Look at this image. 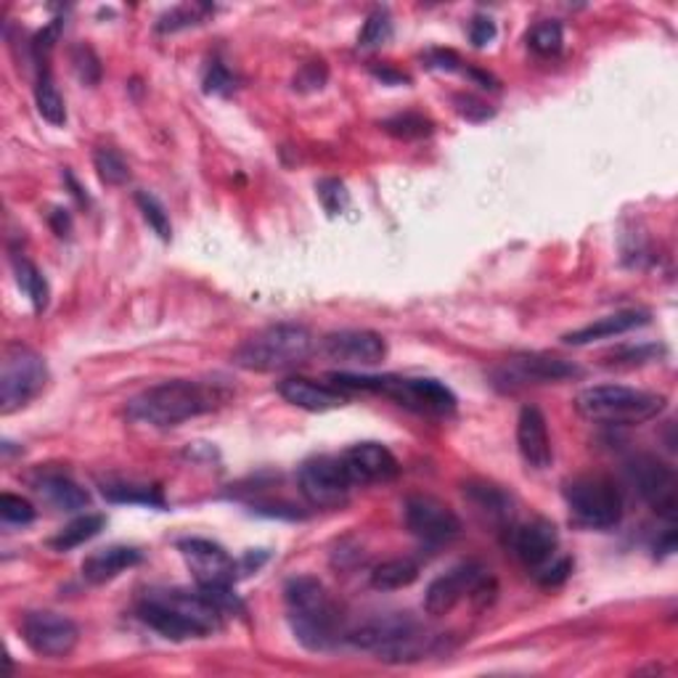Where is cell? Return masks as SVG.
<instances>
[{"mask_svg":"<svg viewBox=\"0 0 678 678\" xmlns=\"http://www.w3.org/2000/svg\"><path fill=\"white\" fill-rule=\"evenodd\" d=\"M229 392L221 385L197 382V379H170L135 396L127 403V416L148 427H178L189 419L215 411L225 403Z\"/></svg>","mask_w":678,"mask_h":678,"instance_id":"1","label":"cell"},{"mask_svg":"<svg viewBox=\"0 0 678 678\" xmlns=\"http://www.w3.org/2000/svg\"><path fill=\"white\" fill-rule=\"evenodd\" d=\"M289 625L297 642L310 652H326L340 642L342 615L326 586L313 576L292 578L284 589Z\"/></svg>","mask_w":678,"mask_h":678,"instance_id":"2","label":"cell"},{"mask_svg":"<svg viewBox=\"0 0 678 678\" xmlns=\"http://www.w3.org/2000/svg\"><path fill=\"white\" fill-rule=\"evenodd\" d=\"M347 642L358 649L374 652L385 663H413L427 655L435 636L411 612H390L360 623L347 634Z\"/></svg>","mask_w":678,"mask_h":678,"instance_id":"3","label":"cell"},{"mask_svg":"<svg viewBox=\"0 0 678 678\" xmlns=\"http://www.w3.org/2000/svg\"><path fill=\"white\" fill-rule=\"evenodd\" d=\"M668 398L660 392L638 390L625 385H593L578 392L576 411L586 422L607 424V427H634L660 416Z\"/></svg>","mask_w":678,"mask_h":678,"instance_id":"4","label":"cell"},{"mask_svg":"<svg viewBox=\"0 0 678 678\" xmlns=\"http://www.w3.org/2000/svg\"><path fill=\"white\" fill-rule=\"evenodd\" d=\"M334 387L342 392L364 390V392H379L396 400L403 409L427 413V416H445V413L456 411V396L437 379H419V377H369V374H329Z\"/></svg>","mask_w":678,"mask_h":678,"instance_id":"5","label":"cell"},{"mask_svg":"<svg viewBox=\"0 0 678 678\" xmlns=\"http://www.w3.org/2000/svg\"><path fill=\"white\" fill-rule=\"evenodd\" d=\"M310 353H313V334L305 326L274 324L244 340L231 360L244 371L270 374L305 364Z\"/></svg>","mask_w":678,"mask_h":678,"instance_id":"6","label":"cell"},{"mask_svg":"<svg viewBox=\"0 0 678 678\" xmlns=\"http://www.w3.org/2000/svg\"><path fill=\"white\" fill-rule=\"evenodd\" d=\"M565 501L573 520L589 531H610L623 520V496L602 475H583L567 482Z\"/></svg>","mask_w":678,"mask_h":678,"instance_id":"7","label":"cell"},{"mask_svg":"<svg viewBox=\"0 0 678 678\" xmlns=\"http://www.w3.org/2000/svg\"><path fill=\"white\" fill-rule=\"evenodd\" d=\"M48 382V366L43 355L27 345H9L0 360V411L9 416L43 392Z\"/></svg>","mask_w":678,"mask_h":678,"instance_id":"8","label":"cell"},{"mask_svg":"<svg viewBox=\"0 0 678 678\" xmlns=\"http://www.w3.org/2000/svg\"><path fill=\"white\" fill-rule=\"evenodd\" d=\"M300 493L315 509H340L351 501L355 490L351 475L340 456H313L308 458L297 475Z\"/></svg>","mask_w":678,"mask_h":678,"instance_id":"9","label":"cell"},{"mask_svg":"<svg viewBox=\"0 0 678 678\" xmlns=\"http://www.w3.org/2000/svg\"><path fill=\"white\" fill-rule=\"evenodd\" d=\"M403 522L413 538H419L427 546H441L454 541L462 533V520L448 503H443L435 496H409L403 503Z\"/></svg>","mask_w":678,"mask_h":678,"instance_id":"10","label":"cell"},{"mask_svg":"<svg viewBox=\"0 0 678 678\" xmlns=\"http://www.w3.org/2000/svg\"><path fill=\"white\" fill-rule=\"evenodd\" d=\"M19 634L35 655L48 660L69 657L80 642V629L59 612H27L19 623Z\"/></svg>","mask_w":678,"mask_h":678,"instance_id":"11","label":"cell"},{"mask_svg":"<svg viewBox=\"0 0 678 678\" xmlns=\"http://www.w3.org/2000/svg\"><path fill=\"white\" fill-rule=\"evenodd\" d=\"M146 599L165 607L170 615H176L186 629L191 631L193 638L212 636L223 623V612L207 599V593L199 591H186V589H154L146 591Z\"/></svg>","mask_w":678,"mask_h":678,"instance_id":"12","label":"cell"},{"mask_svg":"<svg viewBox=\"0 0 678 678\" xmlns=\"http://www.w3.org/2000/svg\"><path fill=\"white\" fill-rule=\"evenodd\" d=\"M578 374L580 369L576 364L552 358V355H514L503 360L499 369H493V379L503 390H516L527 385H557Z\"/></svg>","mask_w":678,"mask_h":678,"instance_id":"13","label":"cell"},{"mask_svg":"<svg viewBox=\"0 0 678 678\" xmlns=\"http://www.w3.org/2000/svg\"><path fill=\"white\" fill-rule=\"evenodd\" d=\"M178 552L193 573L199 589H218V586L236 583L238 562L221 544H212L207 538H184L178 544Z\"/></svg>","mask_w":678,"mask_h":678,"instance_id":"14","label":"cell"},{"mask_svg":"<svg viewBox=\"0 0 678 678\" xmlns=\"http://www.w3.org/2000/svg\"><path fill=\"white\" fill-rule=\"evenodd\" d=\"M629 475L638 496L665 520H674L678 503V482L674 469L655 456H636L629 464Z\"/></svg>","mask_w":678,"mask_h":678,"instance_id":"15","label":"cell"},{"mask_svg":"<svg viewBox=\"0 0 678 678\" xmlns=\"http://www.w3.org/2000/svg\"><path fill=\"white\" fill-rule=\"evenodd\" d=\"M488 576L486 567L480 562L469 559L462 562V565L451 567L448 573L437 576L424 591V612L432 618H443L448 615L451 610L464 599H473V593L480 580Z\"/></svg>","mask_w":678,"mask_h":678,"instance_id":"16","label":"cell"},{"mask_svg":"<svg viewBox=\"0 0 678 678\" xmlns=\"http://www.w3.org/2000/svg\"><path fill=\"white\" fill-rule=\"evenodd\" d=\"M355 488L392 482L400 475L398 458L382 443H358L340 454Z\"/></svg>","mask_w":678,"mask_h":678,"instance_id":"17","label":"cell"},{"mask_svg":"<svg viewBox=\"0 0 678 678\" xmlns=\"http://www.w3.org/2000/svg\"><path fill=\"white\" fill-rule=\"evenodd\" d=\"M321 351L337 364L377 366L387 358V342L382 334L369 332V329H342V332L326 334Z\"/></svg>","mask_w":678,"mask_h":678,"instance_id":"18","label":"cell"},{"mask_svg":"<svg viewBox=\"0 0 678 678\" xmlns=\"http://www.w3.org/2000/svg\"><path fill=\"white\" fill-rule=\"evenodd\" d=\"M509 546L527 570H538L557 554L559 533L552 522L538 516V520L522 522V525H509Z\"/></svg>","mask_w":678,"mask_h":678,"instance_id":"19","label":"cell"},{"mask_svg":"<svg viewBox=\"0 0 678 678\" xmlns=\"http://www.w3.org/2000/svg\"><path fill=\"white\" fill-rule=\"evenodd\" d=\"M516 448H520L525 464L535 473H544L552 467L554 451H552V437H548V424L546 416L535 405H525L516 419Z\"/></svg>","mask_w":678,"mask_h":678,"instance_id":"20","label":"cell"},{"mask_svg":"<svg viewBox=\"0 0 678 678\" xmlns=\"http://www.w3.org/2000/svg\"><path fill=\"white\" fill-rule=\"evenodd\" d=\"M279 396L287 400V403L297 405V409L313 411V413L334 411L347 403V396L340 390V387L313 382V379H305V377L284 379V382H279Z\"/></svg>","mask_w":678,"mask_h":678,"instance_id":"21","label":"cell"},{"mask_svg":"<svg viewBox=\"0 0 678 678\" xmlns=\"http://www.w3.org/2000/svg\"><path fill=\"white\" fill-rule=\"evenodd\" d=\"M464 499L490 525H512L514 516V499L501 486L486 480H469L464 482Z\"/></svg>","mask_w":678,"mask_h":678,"instance_id":"22","label":"cell"},{"mask_svg":"<svg viewBox=\"0 0 678 678\" xmlns=\"http://www.w3.org/2000/svg\"><path fill=\"white\" fill-rule=\"evenodd\" d=\"M649 324V313L647 310H618V313L604 315V319H597L589 326H580L576 332L565 334L567 345H591V342L599 340H612L620 337V334L634 332L638 326Z\"/></svg>","mask_w":678,"mask_h":678,"instance_id":"23","label":"cell"},{"mask_svg":"<svg viewBox=\"0 0 678 678\" xmlns=\"http://www.w3.org/2000/svg\"><path fill=\"white\" fill-rule=\"evenodd\" d=\"M141 559H144V554H141L135 546L118 544L99 548V552L88 554L86 562H82V578L93 586L109 583V580L122 576V573L131 570V567L141 565Z\"/></svg>","mask_w":678,"mask_h":678,"instance_id":"24","label":"cell"},{"mask_svg":"<svg viewBox=\"0 0 678 678\" xmlns=\"http://www.w3.org/2000/svg\"><path fill=\"white\" fill-rule=\"evenodd\" d=\"M35 490L48 507L56 509V512H77V509H86L90 503L88 490L77 486L73 477L67 475L37 477Z\"/></svg>","mask_w":678,"mask_h":678,"instance_id":"25","label":"cell"},{"mask_svg":"<svg viewBox=\"0 0 678 678\" xmlns=\"http://www.w3.org/2000/svg\"><path fill=\"white\" fill-rule=\"evenodd\" d=\"M419 573V562H413L409 557H398V559H387L382 565L374 567L371 573V586L377 591H400L409 589L411 583H416Z\"/></svg>","mask_w":678,"mask_h":678,"instance_id":"26","label":"cell"},{"mask_svg":"<svg viewBox=\"0 0 678 678\" xmlns=\"http://www.w3.org/2000/svg\"><path fill=\"white\" fill-rule=\"evenodd\" d=\"M103 527H107V516L103 514H82L59 531V535L51 538V548L54 552H73V548L93 541Z\"/></svg>","mask_w":678,"mask_h":678,"instance_id":"27","label":"cell"},{"mask_svg":"<svg viewBox=\"0 0 678 678\" xmlns=\"http://www.w3.org/2000/svg\"><path fill=\"white\" fill-rule=\"evenodd\" d=\"M14 276L19 289H22L24 294H27V300L32 302V308H35V313H43L45 308H48V281H45V276L41 274V268L35 266V263H30L27 257H14Z\"/></svg>","mask_w":678,"mask_h":678,"instance_id":"28","label":"cell"},{"mask_svg":"<svg viewBox=\"0 0 678 678\" xmlns=\"http://www.w3.org/2000/svg\"><path fill=\"white\" fill-rule=\"evenodd\" d=\"M35 107L41 112V118L51 125L62 127L67 122V103H64L59 88H56L54 77L48 75V69H43L41 77L35 82Z\"/></svg>","mask_w":678,"mask_h":678,"instance_id":"29","label":"cell"},{"mask_svg":"<svg viewBox=\"0 0 678 678\" xmlns=\"http://www.w3.org/2000/svg\"><path fill=\"white\" fill-rule=\"evenodd\" d=\"M93 165H96V173H99L101 184L122 186L131 180V165L125 163V157H122L118 148H112V146L96 148Z\"/></svg>","mask_w":678,"mask_h":678,"instance_id":"30","label":"cell"},{"mask_svg":"<svg viewBox=\"0 0 678 678\" xmlns=\"http://www.w3.org/2000/svg\"><path fill=\"white\" fill-rule=\"evenodd\" d=\"M565 45V30L557 19H544L535 27L527 32V48L538 56H557Z\"/></svg>","mask_w":678,"mask_h":678,"instance_id":"31","label":"cell"},{"mask_svg":"<svg viewBox=\"0 0 678 678\" xmlns=\"http://www.w3.org/2000/svg\"><path fill=\"white\" fill-rule=\"evenodd\" d=\"M382 127H385V133H390L392 138H400V141L427 138V135H432V131H435L432 120H427L424 114H416V112L396 114V118L385 120Z\"/></svg>","mask_w":678,"mask_h":678,"instance_id":"32","label":"cell"},{"mask_svg":"<svg viewBox=\"0 0 678 678\" xmlns=\"http://www.w3.org/2000/svg\"><path fill=\"white\" fill-rule=\"evenodd\" d=\"M135 204H138L141 215H144V221L148 223V229L154 231L163 242H170L173 238V223H170V215H167L165 204L159 202L154 193L148 191H138L135 193Z\"/></svg>","mask_w":678,"mask_h":678,"instance_id":"33","label":"cell"},{"mask_svg":"<svg viewBox=\"0 0 678 678\" xmlns=\"http://www.w3.org/2000/svg\"><path fill=\"white\" fill-rule=\"evenodd\" d=\"M103 496L118 503H146V507H163L165 499L157 488L135 486V482H120V486H103Z\"/></svg>","mask_w":678,"mask_h":678,"instance_id":"34","label":"cell"},{"mask_svg":"<svg viewBox=\"0 0 678 678\" xmlns=\"http://www.w3.org/2000/svg\"><path fill=\"white\" fill-rule=\"evenodd\" d=\"M390 37H392V19L385 9H377L371 11L369 19H366L364 30H360L358 35V45L360 48H379V45H385Z\"/></svg>","mask_w":678,"mask_h":678,"instance_id":"35","label":"cell"},{"mask_svg":"<svg viewBox=\"0 0 678 678\" xmlns=\"http://www.w3.org/2000/svg\"><path fill=\"white\" fill-rule=\"evenodd\" d=\"M315 191H319L321 204H324V210L329 215H342V212L347 210V204H351V197H347L345 184L337 178H324L319 186H315Z\"/></svg>","mask_w":678,"mask_h":678,"instance_id":"36","label":"cell"},{"mask_svg":"<svg viewBox=\"0 0 678 678\" xmlns=\"http://www.w3.org/2000/svg\"><path fill=\"white\" fill-rule=\"evenodd\" d=\"M73 67L77 77H80L86 86H96L101 80V62L96 56V51L90 45H75L73 48Z\"/></svg>","mask_w":678,"mask_h":678,"instance_id":"37","label":"cell"},{"mask_svg":"<svg viewBox=\"0 0 678 678\" xmlns=\"http://www.w3.org/2000/svg\"><path fill=\"white\" fill-rule=\"evenodd\" d=\"M0 516L9 525H30L35 520V507L27 499L14 493H3L0 496Z\"/></svg>","mask_w":678,"mask_h":678,"instance_id":"38","label":"cell"},{"mask_svg":"<svg viewBox=\"0 0 678 678\" xmlns=\"http://www.w3.org/2000/svg\"><path fill=\"white\" fill-rule=\"evenodd\" d=\"M236 88V80L234 75L229 73V67L221 62H212L210 67H207V75H204V90L212 96H231Z\"/></svg>","mask_w":678,"mask_h":678,"instance_id":"39","label":"cell"},{"mask_svg":"<svg viewBox=\"0 0 678 678\" xmlns=\"http://www.w3.org/2000/svg\"><path fill=\"white\" fill-rule=\"evenodd\" d=\"M454 103H456V112L469 122H486L496 114V109L490 107V103L475 99V96H467V93L456 96Z\"/></svg>","mask_w":678,"mask_h":678,"instance_id":"40","label":"cell"},{"mask_svg":"<svg viewBox=\"0 0 678 678\" xmlns=\"http://www.w3.org/2000/svg\"><path fill=\"white\" fill-rule=\"evenodd\" d=\"M570 573H573V559L562 557L546 562L544 567H538V570H535V578H538L541 586H559L570 578Z\"/></svg>","mask_w":678,"mask_h":678,"instance_id":"41","label":"cell"},{"mask_svg":"<svg viewBox=\"0 0 678 678\" xmlns=\"http://www.w3.org/2000/svg\"><path fill=\"white\" fill-rule=\"evenodd\" d=\"M329 69L321 62H310L294 77V90H321L326 86Z\"/></svg>","mask_w":678,"mask_h":678,"instance_id":"42","label":"cell"},{"mask_svg":"<svg viewBox=\"0 0 678 678\" xmlns=\"http://www.w3.org/2000/svg\"><path fill=\"white\" fill-rule=\"evenodd\" d=\"M469 41L475 48H486L496 41V22L490 16H475L469 24Z\"/></svg>","mask_w":678,"mask_h":678,"instance_id":"43","label":"cell"},{"mask_svg":"<svg viewBox=\"0 0 678 678\" xmlns=\"http://www.w3.org/2000/svg\"><path fill=\"white\" fill-rule=\"evenodd\" d=\"M193 19H197V16H193L191 9H176V11H170V14H167V16L159 19L157 30L159 32L186 30V27H191V24H197V22H193Z\"/></svg>","mask_w":678,"mask_h":678,"instance_id":"44","label":"cell"},{"mask_svg":"<svg viewBox=\"0 0 678 678\" xmlns=\"http://www.w3.org/2000/svg\"><path fill=\"white\" fill-rule=\"evenodd\" d=\"M427 67L441 69V73H456V69L462 67V59H458L454 51L435 48L427 54Z\"/></svg>","mask_w":678,"mask_h":678,"instance_id":"45","label":"cell"},{"mask_svg":"<svg viewBox=\"0 0 678 678\" xmlns=\"http://www.w3.org/2000/svg\"><path fill=\"white\" fill-rule=\"evenodd\" d=\"M51 225H54L56 234L67 236L69 229H73V221H69L67 210H54V212H51Z\"/></svg>","mask_w":678,"mask_h":678,"instance_id":"46","label":"cell"},{"mask_svg":"<svg viewBox=\"0 0 678 678\" xmlns=\"http://www.w3.org/2000/svg\"><path fill=\"white\" fill-rule=\"evenodd\" d=\"M374 75H377L382 82H390V86H403V82H409V77L403 73H396V69L390 67H374Z\"/></svg>","mask_w":678,"mask_h":678,"instance_id":"47","label":"cell"},{"mask_svg":"<svg viewBox=\"0 0 678 678\" xmlns=\"http://www.w3.org/2000/svg\"><path fill=\"white\" fill-rule=\"evenodd\" d=\"M64 178H67V184H69V186H73V197L77 199V202H80V204H88V202H90V199H88V193H86V191H82V186H80V184H77V180H75V176H73V173H64Z\"/></svg>","mask_w":678,"mask_h":678,"instance_id":"48","label":"cell"},{"mask_svg":"<svg viewBox=\"0 0 678 678\" xmlns=\"http://www.w3.org/2000/svg\"><path fill=\"white\" fill-rule=\"evenodd\" d=\"M467 75L473 77L475 82H480L482 88H496V80L488 73H480V69H467Z\"/></svg>","mask_w":678,"mask_h":678,"instance_id":"49","label":"cell"}]
</instances>
